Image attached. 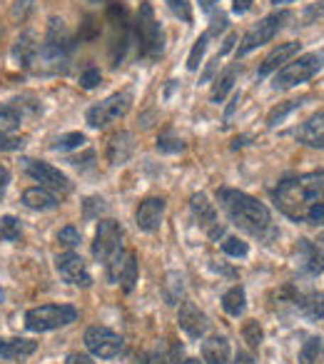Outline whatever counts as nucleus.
Wrapping results in <instances>:
<instances>
[{
	"label": "nucleus",
	"instance_id": "f257e3e1",
	"mask_svg": "<svg viewBox=\"0 0 324 364\" xmlns=\"http://www.w3.org/2000/svg\"><path fill=\"white\" fill-rule=\"evenodd\" d=\"M272 203L294 223L324 225V170L284 177L272 190Z\"/></svg>",
	"mask_w": 324,
	"mask_h": 364
},
{
	"label": "nucleus",
	"instance_id": "f03ea898",
	"mask_svg": "<svg viewBox=\"0 0 324 364\" xmlns=\"http://www.w3.org/2000/svg\"><path fill=\"white\" fill-rule=\"evenodd\" d=\"M217 200H220V208L227 213L230 223H232L234 228H239L242 232L252 235V237H259V240L274 237L269 210L264 208L259 200H254L252 195L222 188V190H217Z\"/></svg>",
	"mask_w": 324,
	"mask_h": 364
},
{
	"label": "nucleus",
	"instance_id": "7ed1b4c3",
	"mask_svg": "<svg viewBox=\"0 0 324 364\" xmlns=\"http://www.w3.org/2000/svg\"><path fill=\"white\" fill-rule=\"evenodd\" d=\"M75 48V38L68 31L63 18H50L48 23L45 41H43L40 50H38V70L45 75H55V73H65L68 63H70V53Z\"/></svg>",
	"mask_w": 324,
	"mask_h": 364
},
{
	"label": "nucleus",
	"instance_id": "20e7f679",
	"mask_svg": "<svg viewBox=\"0 0 324 364\" xmlns=\"http://www.w3.org/2000/svg\"><path fill=\"white\" fill-rule=\"evenodd\" d=\"M132 41L137 43V55L145 60H157L165 50V36L160 23L155 21L150 3H140V11L132 23Z\"/></svg>",
	"mask_w": 324,
	"mask_h": 364
},
{
	"label": "nucleus",
	"instance_id": "39448f33",
	"mask_svg": "<svg viewBox=\"0 0 324 364\" xmlns=\"http://www.w3.org/2000/svg\"><path fill=\"white\" fill-rule=\"evenodd\" d=\"M322 65H324V55H319V53L299 55L297 60L279 68L277 75H274L272 87L274 90H289V87L299 85V82H307L309 77H314L319 70H322Z\"/></svg>",
	"mask_w": 324,
	"mask_h": 364
},
{
	"label": "nucleus",
	"instance_id": "423d86ee",
	"mask_svg": "<svg viewBox=\"0 0 324 364\" xmlns=\"http://www.w3.org/2000/svg\"><path fill=\"white\" fill-rule=\"evenodd\" d=\"M77 319V309L72 304H43L26 314V327L31 332H53L68 327Z\"/></svg>",
	"mask_w": 324,
	"mask_h": 364
},
{
	"label": "nucleus",
	"instance_id": "0eeeda50",
	"mask_svg": "<svg viewBox=\"0 0 324 364\" xmlns=\"http://www.w3.org/2000/svg\"><path fill=\"white\" fill-rule=\"evenodd\" d=\"M289 18H292V13L289 11H277V13H272V16L262 18V21H259L257 26H254L252 31L242 38V43L237 46V58L249 55V53L257 50V48L267 46V43L272 41V38L277 36L284 26H287Z\"/></svg>",
	"mask_w": 324,
	"mask_h": 364
},
{
	"label": "nucleus",
	"instance_id": "6e6552de",
	"mask_svg": "<svg viewBox=\"0 0 324 364\" xmlns=\"http://www.w3.org/2000/svg\"><path fill=\"white\" fill-rule=\"evenodd\" d=\"M130 105H132V92H127V90L115 92V95L105 97L102 102H95L92 107H87L85 120L90 127H105V125H110V122L125 117Z\"/></svg>",
	"mask_w": 324,
	"mask_h": 364
},
{
	"label": "nucleus",
	"instance_id": "1a4fd4ad",
	"mask_svg": "<svg viewBox=\"0 0 324 364\" xmlns=\"http://www.w3.org/2000/svg\"><path fill=\"white\" fill-rule=\"evenodd\" d=\"M122 252H125V247H122V228L115 220H100V225L95 230V242H92V257L100 264H107Z\"/></svg>",
	"mask_w": 324,
	"mask_h": 364
},
{
	"label": "nucleus",
	"instance_id": "9d476101",
	"mask_svg": "<svg viewBox=\"0 0 324 364\" xmlns=\"http://www.w3.org/2000/svg\"><path fill=\"white\" fill-rule=\"evenodd\" d=\"M85 347L97 359H115L122 352V347H125V339L107 327H87Z\"/></svg>",
	"mask_w": 324,
	"mask_h": 364
},
{
	"label": "nucleus",
	"instance_id": "9b49d317",
	"mask_svg": "<svg viewBox=\"0 0 324 364\" xmlns=\"http://www.w3.org/2000/svg\"><path fill=\"white\" fill-rule=\"evenodd\" d=\"M23 167H26V172L33 177L36 182H40V188H45V190H50L53 195L55 193H60V195H68L70 193V180H68L65 175H63L58 167H53V165H48V162H43V160H23Z\"/></svg>",
	"mask_w": 324,
	"mask_h": 364
},
{
	"label": "nucleus",
	"instance_id": "f8f14e48",
	"mask_svg": "<svg viewBox=\"0 0 324 364\" xmlns=\"http://www.w3.org/2000/svg\"><path fill=\"white\" fill-rule=\"evenodd\" d=\"M190 210H193L195 223H198L200 228H202L205 232L210 235V237H212V240L222 237L225 228L220 225L217 210H215V205L207 200V195H205V193H195L193 198H190Z\"/></svg>",
	"mask_w": 324,
	"mask_h": 364
},
{
	"label": "nucleus",
	"instance_id": "ddd939ff",
	"mask_svg": "<svg viewBox=\"0 0 324 364\" xmlns=\"http://www.w3.org/2000/svg\"><path fill=\"white\" fill-rule=\"evenodd\" d=\"M55 267H58V272H60V277L65 279V282L75 284V287H90L92 284V277H90V272H87L85 259H82L80 255L72 252V250L58 255Z\"/></svg>",
	"mask_w": 324,
	"mask_h": 364
},
{
	"label": "nucleus",
	"instance_id": "4468645a",
	"mask_svg": "<svg viewBox=\"0 0 324 364\" xmlns=\"http://www.w3.org/2000/svg\"><path fill=\"white\" fill-rule=\"evenodd\" d=\"M165 208H168V203H165L162 198L142 200L140 208H137V213H135L137 228H140L142 232H157L162 225V218H165Z\"/></svg>",
	"mask_w": 324,
	"mask_h": 364
},
{
	"label": "nucleus",
	"instance_id": "2eb2a0df",
	"mask_svg": "<svg viewBox=\"0 0 324 364\" xmlns=\"http://www.w3.org/2000/svg\"><path fill=\"white\" fill-rule=\"evenodd\" d=\"M178 322H180V327H183L193 339H200L205 332H207V327H210L207 314H205L195 302H183V304H180Z\"/></svg>",
	"mask_w": 324,
	"mask_h": 364
},
{
	"label": "nucleus",
	"instance_id": "dca6fc26",
	"mask_svg": "<svg viewBox=\"0 0 324 364\" xmlns=\"http://www.w3.org/2000/svg\"><path fill=\"white\" fill-rule=\"evenodd\" d=\"M299 267L307 274H322L324 272V245L312 242V240H299L297 245Z\"/></svg>",
	"mask_w": 324,
	"mask_h": 364
},
{
	"label": "nucleus",
	"instance_id": "f3484780",
	"mask_svg": "<svg viewBox=\"0 0 324 364\" xmlns=\"http://www.w3.org/2000/svg\"><path fill=\"white\" fill-rule=\"evenodd\" d=\"M289 302L297 307V312H302L304 317L309 319H322L324 317V292H317V289H312V292H294V289H289Z\"/></svg>",
	"mask_w": 324,
	"mask_h": 364
},
{
	"label": "nucleus",
	"instance_id": "a211bd4d",
	"mask_svg": "<svg viewBox=\"0 0 324 364\" xmlns=\"http://www.w3.org/2000/svg\"><path fill=\"white\" fill-rule=\"evenodd\" d=\"M299 53V43L297 41H289V43H279L277 48H274L272 53H269L267 58H264V63L259 65V70H257V75L259 77H267L269 73H274V70H279V68H284L289 60H292L294 55Z\"/></svg>",
	"mask_w": 324,
	"mask_h": 364
},
{
	"label": "nucleus",
	"instance_id": "6ab92c4d",
	"mask_svg": "<svg viewBox=\"0 0 324 364\" xmlns=\"http://www.w3.org/2000/svg\"><path fill=\"white\" fill-rule=\"evenodd\" d=\"M297 140L307 147H324V112H314L297 130Z\"/></svg>",
	"mask_w": 324,
	"mask_h": 364
},
{
	"label": "nucleus",
	"instance_id": "aec40b11",
	"mask_svg": "<svg viewBox=\"0 0 324 364\" xmlns=\"http://www.w3.org/2000/svg\"><path fill=\"white\" fill-rule=\"evenodd\" d=\"M38 50H40V43L36 41V36L33 33H23L16 41V46H13V60L21 68H31L38 58Z\"/></svg>",
	"mask_w": 324,
	"mask_h": 364
},
{
	"label": "nucleus",
	"instance_id": "412c9836",
	"mask_svg": "<svg viewBox=\"0 0 324 364\" xmlns=\"http://www.w3.org/2000/svg\"><path fill=\"white\" fill-rule=\"evenodd\" d=\"M202 359L207 364H227L230 362V342L222 334H212L202 342Z\"/></svg>",
	"mask_w": 324,
	"mask_h": 364
},
{
	"label": "nucleus",
	"instance_id": "4be33fe9",
	"mask_svg": "<svg viewBox=\"0 0 324 364\" xmlns=\"http://www.w3.org/2000/svg\"><path fill=\"white\" fill-rule=\"evenodd\" d=\"M23 205L38 213H45V210H55L58 208V198L45 188H31L23 193Z\"/></svg>",
	"mask_w": 324,
	"mask_h": 364
},
{
	"label": "nucleus",
	"instance_id": "5701e85b",
	"mask_svg": "<svg viewBox=\"0 0 324 364\" xmlns=\"http://www.w3.org/2000/svg\"><path fill=\"white\" fill-rule=\"evenodd\" d=\"M130 152H132V135L130 132H115L110 137V145H107V160L112 165H122V162H127Z\"/></svg>",
	"mask_w": 324,
	"mask_h": 364
},
{
	"label": "nucleus",
	"instance_id": "b1692460",
	"mask_svg": "<svg viewBox=\"0 0 324 364\" xmlns=\"http://www.w3.org/2000/svg\"><path fill=\"white\" fill-rule=\"evenodd\" d=\"M38 344L33 339H3L0 337V359H23L33 354Z\"/></svg>",
	"mask_w": 324,
	"mask_h": 364
},
{
	"label": "nucleus",
	"instance_id": "393cba45",
	"mask_svg": "<svg viewBox=\"0 0 324 364\" xmlns=\"http://www.w3.org/2000/svg\"><path fill=\"white\" fill-rule=\"evenodd\" d=\"M299 364H324V339L309 337L299 349Z\"/></svg>",
	"mask_w": 324,
	"mask_h": 364
},
{
	"label": "nucleus",
	"instance_id": "a878e982",
	"mask_svg": "<svg viewBox=\"0 0 324 364\" xmlns=\"http://www.w3.org/2000/svg\"><path fill=\"white\" fill-rule=\"evenodd\" d=\"M237 73H239V65H230L227 70L222 73V75L215 80V87H212V102H222L225 97H227V92L232 90L234 80H237Z\"/></svg>",
	"mask_w": 324,
	"mask_h": 364
},
{
	"label": "nucleus",
	"instance_id": "bb28decb",
	"mask_svg": "<svg viewBox=\"0 0 324 364\" xmlns=\"http://www.w3.org/2000/svg\"><path fill=\"white\" fill-rule=\"evenodd\" d=\"M135 282H137V257L135 252H127L125 259H122L120 272H117V284H122L125 292H132Z\"/></svg>",
	"mask_w": 324,
	"mask_h": 364
},
{
	"label": "nucleus",
	"instance_id": "cd10ccee",
	"mask_svg": "<svg viewBox=\"0 0 324 364\" xmlns=\"http://www.w3.org/2000/svg\"><path fill=\"white\" fill-rule=\"evenodd\" d=\"M244 289L239 287V284H234V287H230L227 292L222 294V309L230 314V317H239V314L244 312Z\"/></svg>",
	"mask_w": 324,
	"mask_h": 364
},
{
	"label": "nucleus",
	"instance_id": "c85d7f7f",
	"mask_svg": "<svg viewBox=\"0 0 324 364\" xmlns=\"http://www.w3.org/2000/svg\"><path fill=\"white\" fill-rule=\"evenodd\" d=\"M21 112L16 110V107H0V132L3 135H11L13 130H18L21 127Z\"/></svg>",
	"mask_w": 324,
	"mask_h": 364
},
{
	"label": "nucleus",
	"instance_id": "c756f323",
	"mask_svg": "<svg viewBox=\"0 0 324 364\" xmlns=\"http://www.w3.org/2000/svg\"><path fill=\"white\" fill-rule=\"evenodd\" d=\"M0 240H6V242H18L21 240V223L13 215H6L0 220Z\"/></svg>",
	"mask_w": 324,
	"mask_h": 364
},
{
	"label": "nucleus",
	"instance_id": "7c9ffc66",
	"mask_svg": "<svg viewBox=\"0 0 324 364\" xmlns=\"http://www.w3.org/2000/svg\"><path fill=\"white\" fill-rule=\"evenodd\" d=\"M183 277L175 272L168 274V282H165V299L168 304H180V297H183Z\"/></svg>",
	"mask_w": 324,
	"mask_h": 364
},
{
	"label": "nucleus",
	"instance_id": "2f4dec72",
	"mask_svg": "<svg viewBox=\"0 0 324 364\" xmlns=\"http://www.w3.org/2000/svg\"><path fill=\"white\" fill-rule=\"evenodd\" d=\"M304 105V100H287V102H282L279 107H274L272 112H269V117H267V125L269 127H277L279 122L284 120V117L289 115L292 110H297V107H302Z\"/></svg>",
	"mask_w": 324,
	"mask_h": 364
},
{
	"label": "nucleus",
	"instance_id": "473e14b6",
	"mask_svg": "<svg viewBox=\"0 0 324 364\" xmlns=\"http://www.w3.org/2000/svg\"><path fill=\"white\" fill-rule=\"evenodd\" d=\"M242 337H244V342H247L252 349H257L259 344H262L264 332H262V327H259L257 319H247V322H244V327H242Z\"/></svg>",
	"mask_w": 324,
	"mask_h": 364
},
{
	"label": "nucleus",
	"instance_id": "72a5a7b5",
	"mask_svg": "<svg viewBox=\"0 0 324 364\" xmlns=\"http://www.w3.org/2000/svg\"><path fill=\"white\" fill-rule=\"evenodd\" d=\"M85 145V135L82 132H68V135H60L53 145V150L58 152H68V150H75V147Z\"/></svg>",
	"mask_w": 324,
	"mask_h": 364
},
{
	"label": "nucleus",
	"instance_id": "f704fd0d",
	"mask_svg": "<svg viewBox=\"0 0 324 364\" xmlns=\"http://www.w3.org/2000/svg\"><path fill=\"white\" fill-rule=\"evenodd\" d=\"M222 252L230 255V257H247L249 245L239 237H225L222 240Z\"/></svg>",
	"mask_w": 324,
	"mask_h": 364
},
{
	"label": "nucleus",
	"instance_id": "c9c22d12",
	"mask_svg": "<svg viewBox=\"0 0 324 364\" xmlns=\"http://www.w3.org/2000/svg\"><path fill=\"white\" fill-rule=\"evenodd\" d=\"M207 38H210V33H205V36H200L198 41H195L193 50H190V58H188L190 70H198V68H200V60H202L205 50H207Z\"/></svg>",
	"mask_w": 324,
	"mask_h": 364
},
{
	"label": "nucleus",
	"instance_id": "e433bc0d",
	"mask_svg": "<svg viewBox=\"0 0 324 364\" xmlns=\"http://www.w3.org/2000/svg\"><path fill=\"white\" fill-rule=\"evenodd\" d=\"M168 8L185 23H193V8H190V0H165Z\"/></svg>",
	"mask_w": 324,
	"mask_h": 364
},
{
	"label": "nucleus",
	"instance_id": "4c0bfd02",
	"mask_svg": "<svg viewBox=\"0 0 324 364\" xmlns=\"http://www.w3.org/2000/svg\"><path fill=\"white\" fill-rule=\"evenodd\" d=\"M80 232H77L72 225H68V228H63L60 232H58V242L63 245V247H68V250H72V247H77L80 245Z\"/></svg>",
	"mask_w": 324,
	"mask_h": 364
},
{
	"label": "nucleus",
	"instance_id": "58836bf2",
	"mask_svg": "<svg viewBox=\"0 0 324 364\" xmlns=\"http://www.w3.org/2000/svg\"><path fill=\"white\" fill-rule=\"evenodd\" d=\"M183 147H185L183 140H180V137H173L170 132L157 137V150H162V152H180Z\"/></svg>",
	"mask_w": 324,
	"mask_h": 364
},
{
	"label": "nucleus",
	"instance_id": "ea45409f",
	"mask_svg": "<svg viewBox=\"0 0 324 364\" xmlns=\"http://www.w3.org/2000/svg\"><path fill=\"white\" fill-rule=\"evenodd\" d=\"M100 80H102L100 70H97V68H87V70L80 75V87H85V90H92V87L100 85Z\"/></svg>",
	"mask_w": 324,
	"mask_h": 364
},
{
	"label": "nucleus",
	"instance_id": "a19ab883",
	"mask_svg": "<svg viewBox=\"0 0 324 364\" xmlns=\"http://www.w3.org/2000/svg\"><path fill=\"white\" fill-rule=\"evenodd\" d=\"M100 213H105V200H102V198H87L85 200V218L92 220V218H97Z\"/></svg>",
	"mask_w": 324,
	"mask_h": 364
},
{
	"label": "nucleus",
	"instance_id": "79ce46f5",
	"mask_svg": "<svg viewBox=\"0 0 324 364\" xmlns=\"http://www.w3.org/2000/svg\"><path fill=\"white\" fill-rule=\"evenodd\" d=\"M18 147H23L21 137H11L0 132V152H11V150H18Z\"/></svg>",
	"mask_w": 324,
	"mask_h": 364
},
{
	"label": "nucleus",
	"instance_id": "37998d69",
	"mask_svg": "<svg viewBox=\"0 0 324 364\" xmlns=\"http://www.w3.org/2000/svg\"><path fill=\"white\" fill-rule=\"evenodd\" d=\"M65 364H95L92 362L87 354H80V352H72V354H68V359H65Z\"/></svg>",
	"mask_w": 324,
	"mask_h": 364
},
{
	"label": "nucleus",
	"instance_id": "c03bdc74",
	"mask_svg": "<svg viewBox=\"0 0 324 364\" xmlns=\"http://www.w3.org/2000/svg\"><path fill=\"white\" fill-rule=\"evenodd\" d=\"M254 0H234L232 3V13H237V16H242V13L249 11V6H252Z\"/></svg>",
	"mask_w": 324,
	"mask_h": 364
},
{
	"label": "nucleus",
	"instance_id": "a18cd8bd",
	"mask_svg": "<svg viewBox=\"0 0 324 364\" xmlns=\"http://www.w3.org/2000/svg\"><path fill=\"white\" fill-rule=\"evenodd\" d=\"M8 182H11V172H8V167L0 165V198H3V193H6Z\"/></svg>",
	"mask_w": 324,
	"mask_h": 364
},
{
	"label": "nucleus",
	"instance_id": "49530a36",
	"mask_svg": "<svg viewBox=\"0 0 324 364\" xmlns=\"http://www.w3.org/2000/svg\"><path fill=\"white\" fill-rule=\"evenodd\" d=\"M234 364H254V357H252V354H247V352H237Z\"/></svg>",
	"mask_w": 324,
	"mask_h": 364
},
{
	"label": "nucleus",
	"instance_id": "de8ad7c7",
	"mask_svg": "<svg viewBox=\"0 0 324 364\" xmlns=\"http://www.w3.org/2000/svg\"><path fill=\"white\" fill-rule=\"evenodd\" d=\"M272 6H284V3H294V0H269Z\"/></svg>",
	"mask_w": 324,
	"mask_h": 364
},
{
	"label": "nucleus",
	"instance_id": "09e8293b",
	"mask_svg": "<svg viewBox=\"0 0 324 364\" xmlns=\"http://www.w3.org/2000/svg\"><path fill=\"white\" fill-rule=\"evenodd\" d=\"M183 364H200V359H193V357H190V359H185Z\"/></svg>",
	"mask_w": 324,
	"mask_h": 364
},
{
	"label": "nucleus",
	"instance_id": "8fccbe9b",
	"mask_svg": "<svg viewBox=\"0 0 324 364\" xmlns=\"http://www.w3.org/2000/svg\"><path fill=\"white\" fill-rule=\"evenodd\" d=\"M87 3H110V0H87Z\"/></svg>",
	"mask_w": 324,
	"mask_h": 364
}]
</instances>
